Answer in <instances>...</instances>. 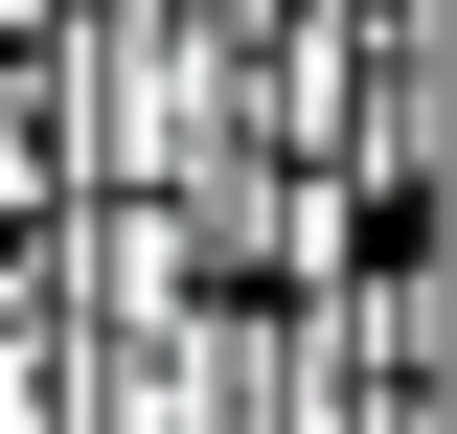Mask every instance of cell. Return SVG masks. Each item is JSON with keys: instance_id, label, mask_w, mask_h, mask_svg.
Here are the masks:
<instances>
[{"instance_id": "cell-1", "label": "cell", "mask_w": 457, "mask_h": 434, "mask_svg": "<svg viewBox=\"0 0 457 434\" xmlns=\"http://www.w3.org/2000/svg\"><path fill=\"white\" fill-rule=\"evenodd\" d=\"M69 206V161H46V69H0V252Z\"/></svg>"}]
</instances>
